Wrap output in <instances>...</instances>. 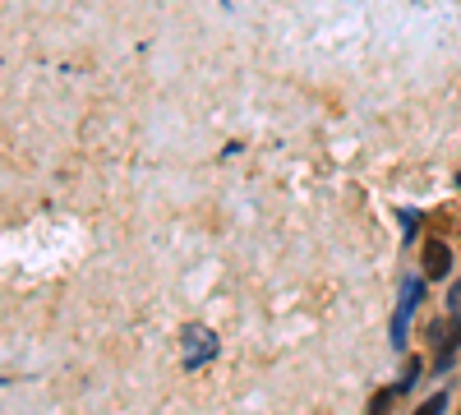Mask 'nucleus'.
<instances>
[{"instance_id": "3", "label": "nucleus", "mask_w": 461, "mask_h": 415, "mask_svg": "<svg viewBox=\"0 0 461 415\" xmlns=\"http://www.w3.org/2000/svg\"><path fill=\"white\" fill-rule=\"evenodd\" d=\"M420 263H424V277H429V282H443V277L452 272V249H448L443 240H424Z\"/></svg>"}, {"instance_id": "4", "label": "nucleus", "mask_w": 461, "mask_h": 415, "mask_svg": "<svg viewBox=\"0 0 461 415\" xmlns=\"http://www.w3.org/2000/svg\"><path fill=\"white\" fill-rule=\"evenodd\" d=\"M448 304H452V310H461V282H457V286L448 291Z\"/></svg>"}, {"instance_id": "5", "label": "nucleus", "mask_w": 461, "mask_h": 415, "mask_svg": "<svg viewBox=\"0 0 461 415\" xmlns=\"http://www.w3.org/2000/svg\"><path fill=\"white\" fill-rule=\"evenodd\" d=\"M457 185H461V180H457Z\"/></svg>"}, {"instance_id": "1", "label": "nucleus", "mask_w": 461, "mask_h": 415, "mask_svg": "<svg viewBox=\"0 0 461 415\" xmlns=\"http://www.w3.org/2000/svg\"><path fill=\"white\" fill-rule=\"evenodd\" d=\"M424 282H429V277H411L406 291H401L397 319H392V346H397V351L406 346V328H411V314H416V304H420V295H424Z\"/></svg>"}, {"instance_id": "2", "label": "nucleus", "mask_w": 461, "mask_h": 415, "mask_svg": "<svg viewBox=\"0 0 461 415\" xmlns=\"http://www.w3.org/2000/svg\"><path fill=\"white\" fill-rule=\"evenodd\" d=\"M217 355V342H212V332L208 328H185V369H199L203 360H212Z\"/></svg>"}]
</instances>
